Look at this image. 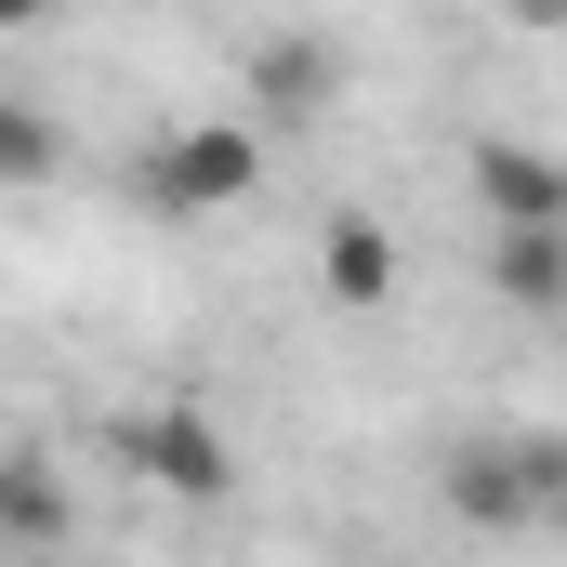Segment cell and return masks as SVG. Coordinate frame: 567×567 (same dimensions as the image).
<instances>
[{"label":"cell","instance_id":"6da1fadb","mask_svg":"<svg viewBox=\"0 0 567 567\" xmlns=\"http://www.w3.org/2000/svg\"><path fill=\"white\" fill-rule=\"evenodd\" d=\"M449 515L462 528H555L567 515V449L555 435H475V449H449Z\"/></svg>","mask_w":567,"mask_h":567},{"label":"cell","instance_id":"7a4b0ae2","mask_svg":"<svg viewBox=\"0 0 567 567\" xmlns=\"http://www.w3.org/2000/svg\"><path fill=\"white\" fill-rule=\"evenodd\" d=\"M251 185H265V133H238V120H185V133L145 158V212H172V225L238 212Z\"/></svg>","mask_w":567,"mask_h":567},{"label":"cell","instance_id":"3957f363","mask_svg":"<svg viewBox=\"0 0 567 567\" xmlns=\"http://www.w3.org/2000/svg\"><path fill=\"white\" fill-rule=\"evenodd\" d=\"M120 462H133L145 488H172V502H225L238 488V449L198 410H120Z\"/></svg>","mask_w":567,"mask_h":567},{"label":"cell","instance_id":"277c9868","mask_svg":"<svg viewBox=\"0 0 567 567\" xmlns=\"http://www.w3.org/2000/svg\"><path fill=\"white\" fill-rule=\"evenodd\" d=\"M475 198H488V225H567V158H542V145H515V133H488L475 158Z\"/></svg>","mask_w":567,"mask_h":567},{"label":"cell","instance_id":"5b68a950","mask_svg":"<svg viewBox=\"0 0 567 567\" xmlns=\"http://www.w3.org/2000/svg\"><path fill=\"white\" fill-rule=\"evenodd\" d=\"M317 290H330L343 317H383V303H396V238H383L370 212H330V225H317Z\"/></svg>","mask_w":567,"mask_h":567},{"label":"cell","instance_id":"8992f818","mask_svg":"<svg viewBox=\"0 0 567 567\" xmlns=\"http://www.w3.org/2000/svg\"><path fill=\"white\" fill-rule=\"evenodd\" d=\"M330 93H343V53L330 40H265L251 53V106L265 120H330Z\"/></svg>","mask_w":567,"mask_h":567},{"label":"cell","instance_id":"52a82bcc","mask_svg":"<svg viewBox=\"0 0 567 567\" xmlns=\"http://www.w3.org/2000/svg\"><path fill=\"white\" fill-rule=\"evenodd\" d=\"M488 278L528 317H567V225H488Z\"/></svg>","mask_w":567,"mask_h":567},{"label":"cell","instance_id":"ba28073f","mask_svg":"<svg viewBox=\"0 0 567 567\" xmlns=\"http://www.w3.org/2000/svg\"><path fill=\"white\" fill-rule=\"evenodd\" d=\"M0 542H66V488L40 449H0Z\"/></svg>","mask_w":567,"mask_h":567},{"label":"cell","instance_id":"9c48e42d","mask_svg":"<svg viewBox=\"0 0 567 567\" xmlns=\"http://www.w3.org/2000/svg\"><path fill=\"white\" fill-rule=\"evenodd\" d=\"M53 158H66V145H53V120H40V106H0V185H40Z\"/></svg>","mask_w":567,"mask_h":567},{"label":"cell","instance_id":"30bf717a","mask_svg":"<svg viewBox=\"0 0 567 567\" xmlns=\"http://www.w3.org/2000/svg\"><path fill=\"white\" fill-rule=\"evenodd\" d=\"M502 13H515V27H567V0H502Z\"/></svg>","mask_w":567,"mask_h":567},{"label":"cell","instance_id":"8fae6325","mask_svg":"<svg viewBox=\"0 0 567 567\" xmlns=\"http://www.w3.org/2000/svg\"><path fill=\"white\" fill-rule=\"evenodd\" d=\"M40 13H53V0H0V27H40Z\"/></svg>","mask_w":567,"mask_h":567}]
</instances>
